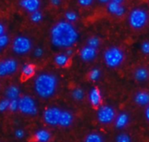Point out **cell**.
<instances>
[{"mask_svg":"<svg viewBox=\"0 0 149 142\" xmlns=\"http://www.w3.org/2000/svg\"><path fill=\"white\" fill-rule=\"evenodd\" d=\"M52 44L58 48H72L79 40V34L73 25L65 19L56 22L50 31Z\"/></svg>","mask_w":149,"mask_h":142,"instance_id":"cell-1","label":"cell"},{"mask_svg":"<svg viewBox=\"0 0 149 142\" xmlns=\"http://www.w3.org/2000/svg\"><path fill=\"white\" fill-rule=\"evenodd\" d=\"M58 85V78L55 75L48 72H44L35 78L34 90L37 95L41 98H51L57 92Z\"/></svg>","mask_w":149,"mask_h":142,"instance_id":"cell-2","label":"cell"},{"mask_svg":"<svg viewBox=\"0 0 149 142\" xmlns=\"http://www.w3.org/2000/svg\"><path fill=\"white\" fill-rule=\"evenodd\" d=\"M127 23L135 32H142L148 27L149 12L147 7L140 5L132 8L127 14Z\"/></svg>","mask_w":149,"mask_h":142,"instance_id":"cell-3","label":"cell"},{"mask_svg":"<svg viewBox=\"0 0 149 142\" xmlns=\"http://www.w3.org/2000/svg\"><path fill=\"white\" fill-rule=\"evenodd\" d=\"M103 59L108 68L117 69L120 67L125 61V52L119 46H111L105 50Z\"/></svg>","mask_w":149,"mask_h":142,"instance_id":"cell-4","label":"cell"},{"mask_svg":"<svg viewBox=\"0 0 149 142\" xmlns=\"http://www.w3.org/2000/svg\"><path fill=\"white\" fill-rule=\"evenodd\" d=\"M33 47L31 39L25 35L16 36L11 43L12 51L17 55H25L29 54Z\"/></svg>","mask_w":149,"mask_h":142,"instance_id":"cell-5","label":"cell"},{"mask_svg":"<svg viewBox=\"0 0 149 142\" xmlns=\"http://www.w3.org/2000/svg\"><path fill=\"white\" fill-rule=\"evenodd\" d=\"M18 111L27 116H35L38 112V108L36 101L30 96H23L17 99Z\"/></svg>","mask_w":149,"mask_h":142,"instance_id":"cell-6","label":"cell"},{"mask_svg":"<svg viewBox=\"0 0 149 142\" xmlns=\"http://www.w3.org/2000/svg\"><path fill=\"white\" fill-rule=\"evenodd\" d=\"M127 0H109L106 5L107 12L115 18H122L127 13Z\"/></svg>","mask_w":149,"mask_h":142,"instance_id":"cell-7","label":"cell"},{"mask_svg":"<svg viewBox=\"0 0 149 142\" xmlns=\"http://www.w3.org/2000/svg\"><path fill=\"white\" fill-rule=\"evenodd\" d=\"M116 118L115 110L110 105H100L97 112L98 121L102 125L112 124Z\"/></svg>","mask_w":149,"mask_h":142,"instance_id":"cell-8","label":"cell"},{"mask_svg":"<svg viewBox=\"0 0 149 142\" xmlns=\"http://www.w3.org/2000/svg\"><path fill=\"white\" fill-rule=\"evenodd\" d=\"M18 62L14 58H6L0 61V77L11 76L17 72Z\"/></svg>","mask_w":149,"mask_h":142,"instance_id":"cell-9","label":"cell"},{"mask_svg":"<svg viewBox=\"0 0 149 142\" xmlns=\"http://www.w3.org/2000/svg\"><path fill=\"white\" fill-rule=\"evenodd\" d=\"M61 111L58 107H48L43 113V119L45 122L52 126H56L58 125V119L61 113Z\"/></svg>","mask_w":149,"mask_h":142,"instance_id":"cell-10","label":"cell"},{"mask_svg":"<svg viewBox=\"0 0 149 142\" xmlns=\"http://www.w3.org/2000/svg\"><path fill=\"white\" fill-rule=\"evenodd\" d=\"M18 5L24 11L32 15L34 13L38 12L41 10L43 5V1L42 0H19Z\"/></svg>","mask_w":149,"mask_h":142,"instance_id":"cell-11","label":"cell"},{"mask_svg":"<svg viewBox=\"0 0 149 142\" xmlns=\"http://www.w3.org/2000/svg\"><path fill=\"white\" fill-rule=\"evenodd\" d=\"M97 54H98V49L92 47L88 45H86L85 47H83L79 52L80 58L82 59V61L86 62H90L95 60V58L97 57Z\"/></svg>","mask_w":149,"mask_h":142,"instance_id":"cell-12","label":"cell"},{"mask_svg":"<svg viewBox=\"0 0 149 142\" xmlns=\"http://www.w3.org/2000/svg\"><path fill=\"white\" fill-rule=\"evenodd\" d=\"M89 101L93 107H100L102 102V95L98 88H93L89 92Z\"/></svg>","mask_w":149,"mask_h":142,"instance_id":"cell-13","label":"cell"},{"mask_svg":"<svg viewBox=\"0 0 149 142\" xmlns=\"http://www.w3.org/2000/svg\"><path fill=\"white\" fill-rule=\"evenodd\" d=\"M73 122V115L69 111H61L58 125L61 127H69Z\"/></svg>","mask_w":149,"mask_h":142,"instance_id":"cell-14","label":"cell"},{"mask_svg":"<svg viewBox=\"0 0 149 142\" xmlns=\"http://www.w3.org/2000/svg\"><path fill=\"white\" fill-rule=\"evenodd\" d=\"M130 121L129 115L126 112H121L119 115H116V118L114 119V126L118 130H121L125 128Z\"/></svg>","mask_w":149,"mask_h":142,"instance_id":"cell-15","label":"cell"},{"mask_svg":"<svg viewBox=\"0 0 149 142\" xmlns=\"http://www.w3.org/2000/svg\"><path fill=\"white\" fill-rule=\"evenodd\" d=\"M134 103L140 106H148L149 95L147 91H139L135 94Z\"/></svg>","mask_w":149,"mask_h":142,"instance_id":"cell-16","label":"cell"},{"mask_svg":"<svg viewBox=\"0 0 149 142\" xmlns=\"http://www.w3.org/2000/svg\"><path fill=\"white\" fill-rule=\"evenodd\" d=\"M5 96L10 101L18 99L20 96V90L17 85H10L5 90Z\"/></svg>","mask_w":149,"mask_h":142,"instance_id":"cell-17","label":"cell"},{"mask_svg":"<svg viewBox=\"0 0 149 142\" xmlns=\"http://www.w3.org/2000/svg\"><path fill=\"white\" fill-rule=\"evenodd\" d=\"M134 77L137 82H146L148 78V70L144 67L138 68L134 73Z\"/></svg>","mask_w":149,"mask_h":142,"instance_id":"cell-18","label":"cell"},{"mask_svg":"<svg viewBox=\"0 0 149 142\" xmlns=\"http://www.w3.org/2000/svg\"><path fill=\"white\" fill-rule=\"evenodd\" d=\"M34 138L38 142H49L52 138V135L47 130L39 129L35 133Z\"/></svg>","mask_w":149,"mask_h":142,"instance_id":"cell-19","label":"cell"},{"mask_svg":"<svg viewBox=\"0 0 149 142\" xmlns=\"http://www.w3.org/2000/svg\"><path fill=\"white\" fill-rule=\"evenodd\" d=\"M35 72H36V68L31 63H26V64L23 65V67H22L21 73H22L23 77H24L25 79L32 77L35 75Z\"/></svg>","mask_w":149,"mask_h":142,"instance_id":"cell-20","label":"cell"},{"mask_svg":"<svg viewBox=\"0 0 149 142\" xmlns=\"http://www.w3.org/2000/svg\"><path fill=\"white\" fill-rule=\"evenodd\" d=\"M54 61H55V64L58 67H65L69 61V57L65 54H57L54 57Z\"/></svg>","mask_w":149,"mask_h":142,"instance_id":"cell-21","label":"cell"},{"mask_svg":"<svg viewBox=\"0 0 149 142\" xmlns=\"http://www.w3.org/2000/svg\"><path fill=\"white\" fill-rule=\"evenodd\" d=\"M72 97L76 101H81L85 97V91L81 88H76L72 91Z\"/></svg>","mask_w":149,"mask_h":142,"instance_id":"cell-22","label":"cell"},{"mask_svg":"<svg viewBox=\"0 0 149 142\" xmlns=\"http://www.w3.org/2000/svg\"><path fill=\"white\" fill-rule=\"evenodd\" d=\"M76 2H77L78 5L83 9L92 8L97 3L96 0H76Z\"/></svg>","mask_w":149,"mask_h":142,"instance_id":"cell-23","label":"cell"},{"mask_svg":"<svg viewBox=\"0 0 149 142\" xmlns=\"http://www.w3.org/2000/svg\"><path fill=\"white\" fill-rule=\"evenodd\" d=\"M85 142H103V139L100 134L96 133H92L86 137Z\"/></svg>","mask_w":149,"mask_h":142,"instance_id":"cell-24","label":"cell"},{"mask_svg":"<svg viewBox=\"0 0 149 142\" xmlns=\"http://www.w3.org/2000/svg\"><path fill=\"white\" fill-rule=\"evenodd\" d=\"M101 76V72L99 69H93L89 73V79L93 82H96L100 79Z\"/></svg>","mask_w":149,"mask_h":142,"instance_id":"cell-25","label":"cell"},{"mask_svg":"<svg viewBox=\"0 0 149 142\" xmlns=\"http://www.w3.org/2000/svg\"><path fill=\"white\" fill-rule=\"evenodd\" d=\"M87 45L92 47H94V48H97L100 47V40L99 37H96V36H93L91 38L88 39L87 40Z\"/></svg>","mask_w":149,"mask_h":142,"instance_id":"cell-26","label":"cell"},{"mask_svg":"<svg viewBox=\"0 0 149 142\" xmlns=\"http://www.w3.org/2000/svg\"><path fill=\"white\" fill-rule=\"evenodd\" d=\"M131 137L127 134H120L116 137V142H131Z\"/></svg>","mask_w":149,"mask_h":142,"instance_id":"cell-27","label":"cell"},{"mask_svg":"<svg viewBox=\"0 0 149 142\" xmlns=\"http://www.w3.org/2000/svg\"><path fill=\"white\" fill-rule=\"evenodd\" d=\"M8 110H10L12 112H15L18 111V102H17V99H16V100H10V101Z\"/></svg>","mask_w":149,"mask_h":142,"instance_id":"cell-28","label":"cell"},{"mask_svg":"<svg viewBox=\"0 0 149 142\" xmlns=\"http://www.w3.org/2000/svg\"><path fill=\"white\" fill-rule=\"evenodd\" d=\"M9 104H10V100H8L7 98L0 100V112H3L7 111L9 107Z\"/></svg>","mask_w":149,"mask_h":142,"instance_id":"cell-29","label":"cell"},{"mask_svg":"<svg viewBox=\"0 0 149 142\" xmlns=\"http://www.w3.org/2000/svg\"><path fill=\"white\" fill-rule=\"evenodd\" d=\"M141 51L143 54L148 55L149 54V42L148 40L143 41L141 44Z\"/></svg>","mask_w":149,"mask_h":142,"instance_id":"cell-30","label":"cell"},{"mask_svg":"<svg viewBox=\"0 0 149 142\" xmlns=\"http://www.w3.org/2000/svg\"><path fill=\"white\" fill-rule=\"evenodd\" d=\"M14 134H15V137H16L17 139H18V140H22V139H24V136H25L24 131L23 129H21V128L17 129V130L15 131Z\"/></svg>","mask_w":149,"mask_h":142,"instance_id":"cell-31","label":"cell"},{"mask_svg":"<svg viewBox=\"0 0 149 142\" xmlns=\"http://www.w3.org/2000/svg\"><path fill=\"white\" fill-rule=\"evenodd\" d=\"M8 38L7 36H5L4 34L0 36V48L2 47H4L7 44H8Z\"/></svg>","mask_w":149,"mask_h":142,"instance_id":"cell-32","label":"cell"},{"mask_svg":"<svg viewBox=\"0 0 149 142\" xmlns=\"http://www.w3.org/2000/svg\"><path fill=\"white\" fill-rule=\"evenodd\" d=\"M63 1L64 0H49V3L54 7H59L63 4Z\"/></svg>","mask_w":149,"mask_h":142,"instance_id":"cell-33","label":"cell"},{"mask_svg":"<svg viewBox=\"0 0 149 142\" xmlns=\"http://www.w3.org/2000/svg\"><path fill=\"white\" fill-rule=\"evenodd\" d=\"M34 55L36 56V57H41L42 55H43V50L41 49V48H37V49H35V51H34Z\"/></svg>","mask_w":149,"mask_h":142,"instance_id":"cell-34","label":"cell"},{"mask_svg":"<svg viewBox=\"0 0 149 142\" xmlns=\"http://www.w3.org/2000/svg\"><path fill=\"white\" fill-rule=\"evenodd\" d=\"M4 32H5V26H4V24L0 22V36L3 35L4 34Z\"/></svg>","mask_w":149,"mask_h":142,"instance_id":"cell-35","label":"cell"},{"mask_svg":"<svg viewBox=\"0 0 149 142\" xmlns=\"http://www.w3.org/2000/svg\"><path fill=\"white\" fill-rule=\"evenodd\" d=\"M145 117L146 119L149 120V106H146V110H145Z\"/></svg>","mask_w":149,"mask_h":142,"instance_id":"cell-36","label":"cell"},{"mask_svg":"<svg viewBox=\"0 0 149 142\" xmlns=\"http://www.w3.org/2000/svg\"><path fill=\"white\" fill-rule=\"evenodd\" d=\"M98 3H100L101 5H104V6H106L107 5V4L108 3V1L109 0H96Z\"/></svg>","mask_w":149,"mask_h":142,"instance_id":"cell-37","label":"cell"},{"mask_svg":"<svg viewBox=\"0 0 149 142\" xmlns=\"http://www.w3.org/2000/svg\"><path fill=\"white\" fill-rule=\"evenodd\" d=\"M0 49H1V48H0Z\"/></svg>","mask_w":149,"mask_h":142,"instance_id":"cell-38","label":"cell"}]
</instances>
